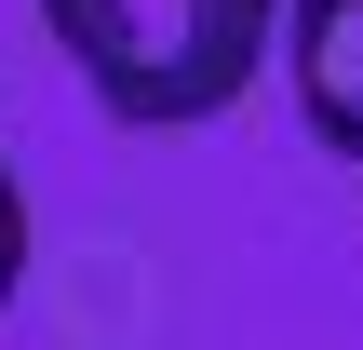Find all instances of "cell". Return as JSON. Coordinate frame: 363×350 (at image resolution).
Listing matches in <instances>:
<instances>
[{
    "instance_id": "cell-3",
    "label": "cell",
    "mask_w": 363,
    "mask_h": 350,
    "mask_svg": "<svg viewBox=\"0 0 363 350\" xmlns=\"http://www.w3.org/2000/svg\"><path fill=\"white\" fill-rule=\"evenodd\" d=\"M27 283V189H13V162H0V297Z\"/></svg>"
},
{
    "instance_id": "cell-1",
    "label": "cell",
    "mask_w": 363,
    "mask_h": 350,
    "mask_svg": "<svg viewBox=\"0 0 363 350\" xmlns=\"http://www.w3.org/2000/svg\"><path fill=\"white\" fill-rule=\"evenodd\" d=\"M40 27L121 135H202L256 94L283 0H40Z\"/></svg>"
},
{
    "instance_id": "cell-2",
    "label": "cell",
    "mask_w": 363,
    "mask_h": 350,
    "mask_svg": "<svg viewBox=\"0 0 363 350\" xmlns=\"http://www.w3.org/2000/svg\"><path fill=\"white\" fill-rule=\"evenodd\" d=\"M283 81H296V121L363 162V0H283Z\"/></svg>"
}]
</instances>
